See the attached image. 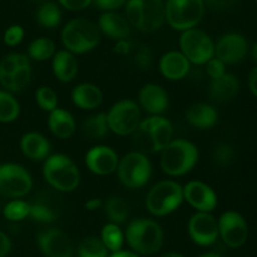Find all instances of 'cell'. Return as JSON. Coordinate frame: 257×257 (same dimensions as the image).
Returning a JSON list of instances; mask_svg holds the SVG:
<instances>
[{"instance_id": "cell-1", "label": "cell", "mask_w": 257, "mask_h": 257, "mask_svg": "<svg viewBox=\"0 0 257 257\" xmlns=\"http://www.w3.org/2000/svg\"><path fill=\"white\" fill-rule=\"evenodd\" d=\"M124 240L137 255H153L162 247L163 231L158 222L151 218H136L128 225Z\"/></svg>"}, {"instance_id": "cell-2", "label": "cell", "mask_w": 257, "mask_h": 257, "mask_svg": "<svg viewBox=\"0 0 257 257\" xmlns=\"http://www.w3.org/2000/svg\"><path fill=\"white\" fill-rule=\"evenodd\" d=\"M43 176L48 185L58 192H72L80 183V171L68 156L57 153L44 161Z\"/></svg>"}, {"instance_id": "cell-3", "label": "cell", "mask_w": 257, "mask_h": 257, "mask_svg": "<svg viewBox=\"0 0 257 257\" xmlns=\"http://www.w3.org/2000/svg\"><path fill=\"white\" fill-rule=\"evenodd\" d=\"M198 161V150L183 138L172 140L161 152V168L171 177L183 176L192 171Z\"/></svg>"}, {"instance_id": "cell-4", "label": "cell", "mask_w": 257, "mask_h": 257, "mask_svg": "<svg viewBox=\"0 0 257 257\" xmlns=\"http://www.w3.org/2000/svg\"><path fill=\"white\" fill-rule=\"evenodd\" d=\"M99 42L100 30L98 25L84 18L70 20L62 30L63 45L65 50L74 55L90 52Z\"/></svg>"}, {"instance_id": "cell-5", "label": "cell", "mask_w": 257, "mask_h": 257, "mask_svg": "<svg viewBox=\"0 0 257 257\" xmlns=\"http://www.w3.org/2000/svg\"><path fill=\"white\" fill-rule=\"evenodd\" d=\"M127 20L142 33H153L166 22L165 3L162 0H127Z\"/></svg>"}, {"instance_id": "cell-6", "label": "cell", "mask_w": 257, "mask_h": 257, "mask_svg": "<svg viewBox=\"0 0 257 257\" xmlns=\"http://www.w3.org/2000/svg\"><path fill=\"white\" fill-rule=\"evenodd\" d=\"M183 202V188L178 182L163 180L156 183L146 197V207L153 216H167Z\"/></svg>"}, {"instance_id": "cell-7", "label": "cell", "mask_w": 257, "mask_h": 257, "mask_svg": "<svg viewBox=\"0 0 257 257\" xmlns=\"http://www.w3.org/2000/svg\"><path fill=\"white\" fill-rule=\"evenodd\" d=\"M166 20L175 30L196 28L205 14L203 0H167L165 3Z\"/></svg>"}, {"instance_id": "cell-8", "label": "cell", "mask_w": 257, "mask_h": 257, "mask_svg": "<svg viewBox=\"0 0 257 257\" xmlns=\"http://www.w3.org/2000/svg\"><path fill=\"white\" fill-rule=\"evenodd\" d=\"M118 178L128 188H141L152 176V163L147 155L132 151L123 156L118 162Z\"/></svg>"}, {"instance_id": "cell-9", "label": "cell", "mask_w": 257, "mask_h": 257, "mask_svg": "<svg viewBox=\"0 0 257 257\" xmlns=\"http://www.w3.org/2000/svg\"><path fill=\"white\" fill-rule=\"evenodd\" d=\"M180 49L188 62L196 65L206 64L215 57V43L207 33L197 28L182 32Z\"/></svg>"}, {"instance_id": "cell-10", "label": "cell", "mask_w": 257, "mask_h": 257, "mask_svg": "<svg viewBox=\"0 0 257 257\" xmlns=\"http://www.w3.org/2000/svg\"><path fill=\"white\" fill-rule=\"evenodd\" d=\"M107 120L109 131L115 135H133L142 122L140 105L132 99L119 100L107 113Z\"/></svg>"}, {"instance_id": "cell-11", "label": "cell", "mask_w": 257, "mask_h": 257, "mask_svg": "<svg viewBox=\"0 0 257 257\" xmlns=\"http://www.w3.org/2000/svg\"><path fill=\"white\" fill-rule=\"evenodd\" d=\"M32 188V175L23 166L15 163L0 166V195L17 200L27 196Z\"/></svg>"}, {"instance_id": "cell-12", "label": "cell", "mask_w": 257, "mask_h": 257, "mask_svg": "<svg viewBox=\"0 0 257 257\" xmlns=\"http://www.w3.org/2000/svg\"><path fill=\"white\" fill-rule=\"evenodd\" d=\"M218 236L228 247H241L248 236L247 222L241 213L226 211L218 218Z\"/></svg>"}, {"instance_id": "cell-13", "label": "cell", "mask_w": 257, "mask_h": 257, "mask_svg": "<svg viewBox=\"0 0 257 257\" xmlns=\"http://www.w3.org/2000/svg\"><path fill=\"white\" fill-rule=\"evenodd\" d=\"M183 201L188 202L197 212L211 213L218 202L215 190L202 181H190L183 186Z\"/></svg>"}, {"instance_id": "cell-14", "label": "cell", "mask_w": 257, "mask_h": 257, "mask_svg": "<svg viewBox=\"0 0 257 257\" xmlns=\"http://www.w3.org/2000/svg\"><path fill=\"white\" fill-rule=\"evenodd\" d=\"M188 235L196 245H213L218 238L217 220L208 212H196L188 221Z\"/></svg>"}, {"instance_id": "cell-15", "label": "cell", "mask_w": 257, "mask_h": 257, "mask_svg": "<svg viewBox=\"0 0 257 257\" xmlns=\"http://www.w3.org/2000/svg\"><path fill=\"white\" fill-rule=\"evenodd\" d=\"M247 40L238 33L222 35L215 44V57L225 64L240 63L247 54Z\"/></svg>"}, {"instance_id": "cell-16", "label": "cell", "mask_w": 257, "mask_h": 257, "mask_svg": "<svg viewBox=\"0 0 257 257\" xmlns=\"http://www.w3.org/2000/svg\"><path fill=\"white\" fill-rule=\"evenodd\" d=\"M38 246L45 257H73L69 237L59 228H48L38 235Z\"/></svg>"}, {"instance_id": "cell-17", "label": "cell", "mask_w": 257, "mask_h": 257, "mask_svg": "<svg viewBox=\"0 0 257 257\" xmlns=\"http://www.w3.org/2000/svg\"><path fill=\"white\" fill-rule=\"evenodd\" d=\"M118 158L117 152L108 146H94L85 155V165L88 170L98 176H107L117 171Z\"/></svg>"}, {"instance_id": "cell-18", "label": "cell", "mask_w": 257, "mask_h": 257, "mask_svg": "<svg viewBox=\"0 0 257 257\" xmlns=\"http://www.w3.org/2000/svg\"><path fill=\"white\" fill-rule=\"evenodd\" d=\"M30 212L29 217L39 223H52L59 217L60 201L57 195H54L50 191H43L37 197L29 202Z\"/></svg>"}, {"instance_id": "cell-19", "label": "cell", "mask_w": 257, "mask_h": 257, "mask_svg": "<svg viewBox=\"0 0 257 257\" xmlns=\"http://www.w3.org/2000/svg\"><path fill=\"white\" fill-rule=\"evenodd\" d=\"M141 125L150 135L155 152H162L173 140L172 123L162 115H151L143 119Z\"/></svg>"}, {"instance_id": "cell-20", "label": "cell", "mask_w": 257, "mask_h": 257, "mask_svg": "<svg viewBox=\"0 0 257 257\" xmlns=\"http://www.w3.org/2000/svg\"><path fill=\"white\" fill-rule=\"evenodd\" d=\"M140 108L152 115H161L168 107V94L161 85L148 83L143 85L138 94Z\"/></svg>"}, {"instance_id": "cell-21", "label": "cell", "mask_w": 257, "mask_h": 257, "mask_svg": "<svg viewBox=\"0 0 257 257\" xmlns=\"http://www.w3.org/2000/svg\"><path fill=\"white\" fill-rule=\"evenodd\" d=\"M191 63L187 58L177 50H172L162 55L160 59V72L166 79L181 80L188 74Z\"/></svg>"}, {"instance_id": "cell-22", "label": "cell", "mask_w": 257, "mask_h": 257, "mask_svg": "<svg viewBox=\"0 0 257 257\" xmlns=\"http://www.w3.org/2000/svg\"><path fill=\"white\" fill-rule=\"evenodd\" d=\"M100 33L114 40L127 39L131 34V24L124 17L115 12H104L98 20Z\"/></svg>"}, {"instance_id": "cell-23", "label": "cell", "mask_w": 257, "mask_h": 257, "mask_svg": "<svg viewBox=\"0 0 257 257\" xmlns=\"http://www.w3.org/2000/svg\"><path fill=\"white\" fill-rule=\"evenodd\" d=\"M52 69L54 77L62 83H69L75 79L78 74V60L73 53L68 50H58L52 58Z\"/></svg>"}, {"instance_id": "cell-24", "label": "cell", "mask_w": 257, "mask_h": 257, "mask_svg": "<svg viewBox=\"0 0 257 257\" xmlns=\"http://www.w3.org/2000/svg\"><path fill=\"white\" fill-rule=\"evenodd\" d=\"M240 84L236 75L226 73L217 79H212L208 87V93L213 100L218 103H226L232 100L237 95Z\"/></svg>"}, {"instance_id": "cell-25", "label": "cell", "mask_w": 257, "mask_h": 257, "mask_svg": "<svg viewBox=\"0 0 257 257\" xmlns=\"http://www.w3.org/2000/svg\"><path fill=\"white\" fill-rule=\"evenodd\" d=\"M20 148L25 157L32 161H45L50 153L49 141L38 132L25 133L20 140Z\"/></svg>"}, {"instance_id": "cell-26", "label": "cell", "mask_w": 257, "mask_h": 257, "mask_svg": "<svg viewBox=\"0 0 257 257\" xmlns=\"http://www.w3.org/2000/svg\"><path fill=\"white\" fill-rule=\"evenodd\" d=\"M72 100L80 109H95L102 104L103 92L98 85L92 83H80L73 89Z\"/></svg>"}, {"instance_id": "cell-27", "label": "cell", "mask_w": 257, "mask_h": 257, "mask_svg": "<svg viewBox=\"0 0 257 257\" xmlns=\"http://www.w3.org/2000/svg\"><path fill=\"white\" fill-rule=\"evenodd\" d=\"M48 127L55 137L60 138V140H67L74 135L77 123H75L72 113L63 108H55L49 113Z\"/></svg>"}, {"instance_id": "cell-28", "label": "cell", "mask_w": 257, "mask_h": 257, "mask_svg": "<svg viewBox=\"0 0 257 257\" xmlns=\"http://www.w3.org/2000/svg\"><path fill=\"white\" fill-rule=\"evenodd\" d=\"M186 119L197 130H210L217 123L218 113L207 103H196L187 109Z\"/></svg>"}, {"instance_id": "cell-29", "label": "cell", "mask_w": 257, "mask_h": 257, "mask_svg": "<svg viewBox=\"0 0 257 257\" xmlns=\"http://www.w3.org/2000/svg\"><path fill=\"white\" fill-rule=\"evenodd\" d=\"M32 79V64L20 67L12 75H0V84L9 93L24 90Z\"/></svg>"}, {"instance_id": "cell-30", "label": "cell", "mask_w": 257, "mask_h": 257, "mask_svg": "<svg viewBox=\"0 0 257 257\" xmlns=\"http://www.w3.org/2000/svg\"><path fill=\"white\" fill-rule=\"evenodd\" d=\"M109 132L108 127L107 114L105 113H97L90 117L85 118L83 123V133L90 140H102Z\"/></svg>"}, {"instance_id": "cell-31", "label": "cell", "mask_w": 257, "mask_h": 257, "mask_svg": "<svg viewBox=\"0 0 257 257\" xmlns=\"http://www.w3.org/2000/svg\"><path fill=\"white\" fill-rule=\"evenodd\" d=\"M55 44L50 38L40 37L33 40L28 48V58L35 62H45L55 54Z\"/></svg>"}, {"instance_id": "cell-32", "label": "cell", "mask_w": 257, "mask_h": 257, "mask_svg": "<svg viewBox=\"0 0 257 257\" xmlns=\"http://www.w3.org/2000/svg\"><path fill=\"white\" fill-rule=\"evenodd\" d=\"M103 207H104L105 215L112 223L120 225L127 221L130 211H128L127 202L122 197L112 196V197L107 198V201L103 203Z\"/></svg>"}, {"instance_id": "cell-33", "label": "cell", "mask_w": 257, "mask_h": 257, "mask_svg": "<svg viewBox=\"0 0 257 257\" xmlns=\"http://www.w3.org/2000/svg\"><path fill=\"white\" fill-rule=\"evenodd\" d=\"M37 22L47 29H54L62 22V12L59 7L52 2L44 3L37 10Z\"/></svg>"}, {"instance_id": "cell-34", "label": "cell", "mask_w": 257, "mask_h": 257, "mask_svg": "<svg viewBox=\"0 0 257 257\" xmlns=\"http://www.w3.org/2000/svg\"><path fill=\"white\" fill-rule=\"evenodd\" d=\"M99 238L102 240L103 245L107 247V250L112 253L122 250L123 242H124V235H123L120 227L112 222L103 226Z\"/></svg>"}, {"instance_id": "cell-35", "label": "cell", "mask_w": 257, "mask_h": 257, "mask_svg": "<svg viewBox=\"0 0 257 257\" xmlns=\"http://www.w3.org/2000/svg\"><path fill=\"white\" fill-rule=\"evenodd\" d=\"M20 105L12 93L0 90V123H12L19 117Z\"/></svg>"}, {"instance_id": "cell-36", "label": "cell", "mask_w": 257, "mask_h": 257, "mask_svg": "<svg viewBox=\"0 0 257 257\" xmlns=\"http://www.w3.org/2000/svg\"><path fill=\"white\" fill-rule=\"evenodd\" d=\"M79 257H108V250L102 240L95 236L85 237L78 246Z\"/></svg>"}, {"instance_id": "cell-37", "label": "cell", "mask_w": 257, "mask_h": 257, "mask_svg": "<svg viewBox=\"0 0 257 257\" xmlns=\"http://www.w3.org/2000/svg\"><path fill=\"white\" fill-rule=\"evenodd\" d=\"M30 212V205L27 201H23L17 198V200H12L5 205L3 213L7 220L12 221V222H18V221H23L29 216Z\"/></svg>"}, {"instance_id": "cell-38", "label": "cell", "mask_w": 257, "mask_h": 257, "mask_svg": "<svg viewBox=\"0 0 257 257\" xmlns=\"http://www.w3.org/2000/svg\"><path fill=\"white\" fill-rule=\"evenodd\" d=\"M28 64H30V59L28 58V55L20 54V53L8 54L0 62V75H12L20 67Z\"/></svg>"}, {"instance_id": "cell-39", "label": "cell", "mask_w": 257, "mask_h": 257, "mask_svg": "<svg viewBox=\"0 0 257 257\" xmlns=\"http://www.w3.org/2000/svg\"><path fill=\"white\" fill-rule=\"evenodd\" d=\"M35 100L37 104L45 112H52L55 108H58V95L50 87L43 85L38 88L35 92Z\"/></svg>"}, {"instance_id": "cell-40", "label": "cell", "mask_w": 257, "mask_h": 257, "mask_svg": "<svg viewBox=\"0 0 257 257\" xmlns=\"http://www.w3.org/2000/svg\"><path fill=\"white\" fill-rule=\"evenodd\" d=\"M212 160L218 167H227L235 160V148L228 143H220L213 148Z\"/></svg>"}, {"instance_id": "cell-41", "label": "cell", "mask_w": 257, "mask_h": 257, "mask_svg": "<svg viewBox=\"0 0 257 257\" xmlns=\"http://www.w3.org/2000/svg\"><path fill=\"white\" fill-rule=\"evenodd\" d=\"M135 49V63L142 70L148 69L152 64L153 55L150 48L145 44H138Z\"/></svg>"}, {"instance_id": "cell-42", "label": "cell", "mask_w": 257, "mask_h": 257, "mask_svg": "<svg viewBox=\"0 0 257 257\" xmlns=\"http://www.w3.org/2000/svg\"><path fill=\"white\" fill-rule=\"evenodd\" d=\"M24 39V29L20 25H12L4 33V43L9 47L20 44Z\"/></svg>"}, {"instance_id": "cell-43", "label": "cell", "mask_w": 257, "mask_h": 257, "mask_svg": "<svg viewBox=\"0 0 257 257\" xmlns=\"http://www.w3.org/2000/svg\"><path fill=\"white\" fill-rule=\"evenodd\" d=\"M206 72H207L208 77L212 79H217V78L222 77L223 74H226V64L223 62H221L220 59H217L216 57H213L212 59L208 60L206 63Z\"/></svg>"}, {"instance_id": "cell-44", "label": "cell", "mask_w": 257, "mask_h": 257, "mask_svg": "<svg viewBox=\"0 0 257 257\" xmlns=\"http://www.w3.org/2000/svg\"><path fill=\"white\" fill-rule=\"evenodd\" d=\"M65 9L72 12H80L92 4L93 0H58Z\"/></svg>"}, {"instance_id": "cell-45", "label": "cell", "mask_w": 257, "mask_h": 257, "mask_svg": "<svg viewBox=\"0 0 257 257\" xmlns=\"http://www.w3.org/2000/svg\"><path fill=\"white\" fill-rule=\"evenodd\" d=\"M99 9L104 12H114L115 9L122 7L127 3V0H93Z\"/></svg>"}, {"instance_id": "cell-46", "label": "cell", "mask_w": 257, "mask_h": 257, "mask_svg": "<svg viewBox=\"0 0 257 257\" xmlns=\"http://www.w3.org/2000/svg\"><path fill=\"white\" fill-rule=\"evenodd\" d=\"M133 49V44L132 42H130L128 39H122V40H117L114 45V52L117 54L120 55H127L132 52Z\"/></svg>"}, {"instance_id": "cell-47", "label": "cell", "mask_w": 257, "mask_h": 257, "mask_svg": "<svg viewBox=\"0 0 257 257\" xmlns=\"http://www.w3.org/2000/svg\"><path fill=\"white\" fill-rule=\"evenodd\" d=\"M205 4H208L215 9H228L237 3V0H203Z\"/></svg>"}, {"instance_id": "cell-48", "label": "cell", "mask_w": 257, "mask_h": 257, "mask_svg": "<svg viewBox=\"0 0 257 257\" xmlns=\"http://www.w3.org/2000/svg\"><path fill=\"white\" fill-rule=\"evenodd\" d=\"M12 250V241L7 233L0 231V257H5Z\"/></svg>"}, {"instance_id": "cell-49", "label": "cell", "mask_w": 257, "mask_h": 257, "mask_svg": "<svg viewBox=\"0 0 257 257\" xmlns=\"http://www.w3.org/2000/svg\"><path fill=\"white\" fill-rule=\"evenodd\" d=\"M248 87H250L252 94L257 97V67L253 68L248 75Z\"/></svg>"}, {"instance_id": "cell-50", "label": "cell", "mask_w": 257, "mask_h": 257, "mask_svg": "<svg viewBox=\"0 0 257 257\" xmlns=\"http://www.w3.org/2000/svg\"><path fill=\"white\" fill-rule=\"evenodd\" d=\"M84 207L88 211H97L98 208L103 207V201L100 198H89L84 203Z\"/></svg>"}, {"instance_id": "cell-51", "label": "cell", "mask_w": 257, "mask_h": 257, "mask_svg": "<svg viewBox=\"0 0 257 257\" xmlns=\"http://www.w3.org/2000/svg\"><path fill=\"white\" fill-rule=\"evenodd\" d=\"M108 257H138L137 253L132 252V251H117V252H113L112 255Z\"/></svg>"}, {"instance_id": "cell-52", "label": "cell", "mask_w": 257, "mask_h": 257, "mask_svg": "<svg viewBox=\"0 0 257 257\" xmlns=\"http://www.w3.org/2000/svg\"><path fill=\"white\" fill-rule=\"evenodd\" d=\"M200 257H222V256L215 252H207V253H203V255H201Z\"/></svg>"}, {"instance_id": "cell-53", "label": "cell", "mask_w": 257, "mask_h": 257, "mask_svg": "<svg viewBox=\"0 0 257 257\" xmlns=\"http://www.w3.org/2000/svg\"><path fill=\"white\" fill-rule=\"evenodd\" d=\"M161 257H185L183 255H180V253H175V252H170V253H166V255L161 256Z\"/></svg>"}, {"instance_id": "cell-54", "label": "cell", "mask_w": 257, "mask_h": 257, "mask_svg": "<svg viewBox=\"0 0 257 257\" xmlns=\"http://www.w3.org/2000/svg\"><path fill=\"white\" fill-rule=\"evenodd\" d=\"M252 58L255 59V62L257 63V43L253 45V49H252Z\"/></svg>"}, {"instance_id": "cell-55", "label": "cell", "mask_w": 257, "mask_h": 257, "mask_svg": "<svg viewBox=\"0 0 257 257\" xmlns=\"http://www.w3.org/2000/svg\"><path fill=\"white\" fill-rule=\"evenodd\" d=\"M256 3H257V0H256Z\"/></svg>"}]
</instances>
